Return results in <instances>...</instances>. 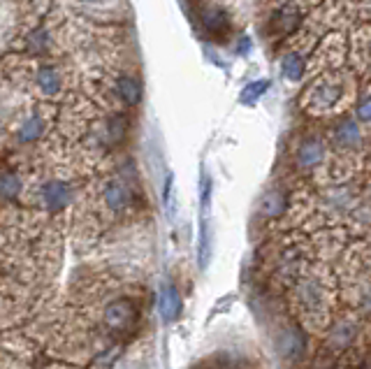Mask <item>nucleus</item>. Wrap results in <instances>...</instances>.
Wrapping results in <instances>:
<instances>
[{
    "label": "nucleus",
    "mask_w": 371,
    "mask_h": 369,
    "mask_svg": "<svg viewBox=\"0 0 371 369\" xmlns=\"http://www.w3.org/2000/svg\"><path fill=\"white\" fill-rule=\"evenodd\" d=\"M290 212V195L283 188H269L260 200V214L269 221H279Z\"/></svg>",
    "instance_id": "7"
},
{
    "label": "nucleus",
    "mask_w": 371,
    "mask_h": 369,
    "mask_svg": "<svg viewBox=\"0 0 371 369\" xmlns=\"http://www.w3.org/2000/svg\"><path fill=\"white\" fill-rule=\"evenodd\" d=\"M105 133H107V140L109 142L119 144L123 137H126V133H128V119L123 117V114H114V117L107 121Z\"/></svg>",
    "instance_id": "19"
},
{
    "label": "nucleus",
    "mask_w": 371,
    "mask_h": 369,
    "mask_svg": "<svg viewBox=\"0 0 371 369\" xmlns=\"http://www.w3.org/2000/svg\"><path fill=\"white\" fill-rule=\"evenodd\" d=\"M160 316H163V321L172 323L177 321V318L181 316V311H184V300H181V293L179 288L174 284H167L163 288V293H160Z\"/></svg>",
    "instance_id": "10"
},
{
    "label": "nucleus",
    "mask_w": 371,
    "mask_h": 369,
    "mask_svg": "<svg viewBox=\"0 0 371 369\" xmlns=\"http://www.w3.org/2000/svg\"><path fill=\"white\" fill-rule=\"evenodd\" d=\"M35 84H38V89L45 93V96H56V93L61 91L63 82L56 68H52V65H42L38 70V75H35Z\"/></svg>",
    "instance_id": "14"
},
{
    "label": "nucleus",
    "mask_w": 371,
    "mask_h": 369,
    "mask_svg": "<svg viewBox=\"0 0 371 369\" xmlns=\"http://www.w3.org/2000/svg\"><path fill=\"white\" fill-rule=\"evenodd\" d=\"M116 93L126 105L135 107L142 103V82L133 75H121L116 79Z\"/></svg>",
    "instance_id": "12"
},
{
    "label": "nucleus",
    "mask_w": 371,
    "mask_h": 369,
    "mask_svg": "<svg viewBox=\"0 0 371 369\" xmlns=\"http://www.w3.org/2000/svg\"><path fill=\"white\" fill-rule=\"evenodd\" d=\"M355 112H358V119H360L362 123H371V98L362 100Z\"/></svg>",
    "instance_id": "22"
},
{
    "label": "nucleus",
    "mask_w": 371,
    "mask_h": 369,
    "mask_svg": "<svg viewBox=\"0 0 371 369\" xmlns=\"http://www.w3.org/2000/svg\"><path fill=\"white\" fill-rule=\"evenodd\" d=\"M304 274H307V253H304L300 244H286L279 251V256H276L274 265L276 281L286 288H295Z\"/></svg>",
    "instance_id": "3"
},
{
    "label": "nucleus",
    "mask_w": 371,
    "mask_h": 369,
    "mask_svg": "<svg viewBox=\"0 0 371 369\" xmlns=\"http://www.w3.org/2000/svg\"><path fill=\"white\" fill-rule=\"evenodd\" d=\"M281 72H283V77L290 79V82H300V79L304 77V72H307V63H304L300 54L290 52L281 59Z\"/></svg>",
    "instance_id": "17"
},
{
    "label": "nucleus",
    "mask_w": 371,
    "mask_h": 369,
    "mask_svg": "<svg viewBox=\"0 0 371 369\" xmlns=\"http://www.w3.org/2000/svg\"><path fill=\"white\" fill-rule=\"evenodd\" d=\"M269 89V82L267 79H256V82H251L249 86H244L242 91V103L244 105H256L260 98L265 96Z\"/></svg>",
    "instance_id": "20"
},
{
    "label": "nucleus",
    "mask_w": 371,
    "mask_h": 369,
    "mask_svg": "<svg viewBox=\"0 0 371 369\" xmlns=\"http://www.w3.org/2000/svg\"><path fill=\"white\" fill-rule=\"evenodd\" d=\"M293 291H295V302L314 321H320L330 311V293H327V286L318 277L304 274Z\"/></svg>",
    "instance_id": "1"
},
{
    "label": "nucleus",
    "mask_w": 371,
    "mask_h": 369,
    "mask_svg": "<svg viewBox=\"0 0 371 369\" xmlns=\"http://www.w3.org/2000/svg\"><path fill=\"white\" fill-rule=\"evenodd\" d=\"M323 161H325V144L316 140V137L304 140L295 151V165H297V170H302V172H311V170L320 168Z\"/></svg>",
    "instance_id": "6"
},
{
    "label": "nucleus",
    "mask_w": 371,
    "mask_h": 369,
    "mask_svg": "<svg viewBox=\"0 0 371 369\" xmlns=\"http://www.w3.org/2000/svg\"><path fill=\"white\" fill-rule=\"evenodd\" d=\"M21 193V179L17 172L0 170V200H14Z\"/></svg>",
    "instance_id": "18"
},
{
    "label": "nucleus",
    "mask_w": 371,
    "mask_h": 369,
    "mask_svg": "<svg viewBox=\"0 0 371 369\" xmlns=\"http://www.w3.org/2000/svg\"><path fill=\"white\" fill-rule=\"evenodd\" d=\"M339 100H341V89H339V86L320 84L318 89L314 91V96H311V107L318 110V112H325V110H332Z\"/></svg>",
    "instance_id": "13"
},
{
    "label": "nucleus",
    "mask_w": 371,
    "mask_h": 369,
    "mask_svg": "<svg viewBox=\"0 0 371 369\" xmlns=\"http://www.w3.org/2000/svg\"><path fill=\"white\" fill-rule=\"evenodd\" d=\"M42 135H45V119L38 117V114L28 117V119L19 126V130H17V140H19L21 144L38 142Z\"/></svg>",
    "instance_id": "15"
},
{
    "label": "nucleus",
    "mask_w": 371,
    "mask_h": 369,
    "mask_svg": "<svg viewBox=\"0 0 371 369\" xmlns=\"http://www.w3.org/2000/svg\"><path fill=\"white\" fill-rule=\"evenodd\" d=\"M355 300H358L360 309L365 311L367 316H371V281H365V284L358 286V293H355Z\"/></svg>",
    "instance_id": "21"
},
{
    "label": "nucleus",
    "mask_w": 371,
    "mask_h": 369,
    "mask_svg": "<svg viewBox=\"0 0 371 369\" xmlns=\"http://www.w3.org/2000/svg\"><path fill=\"white\" fill-rule=\"evenodd\" d=\"M334 144L341 149H355L362 144V133L360 126L351 119L341 121L337 128H334Z\"/></svg>",
    "instance_id": "11"
},
{
    "label": "nucleus",
    "mask_w": 371,
    "mask_h": 369,
    "mask_svg": "<svg viewBox=\"0 0 371 369\" xmlns=\"http://www.w3.org/2000/svg\"><path fill=\"white\" fill-rule=\"evenodd\" d=\"M358 339H360V325H358V321H353V318L339 316V318H332V321L327 323L325 344L332 353L353 351L355 344H358Z\"/></svg>",
    "instance_id": "4"
},
{
    "label": "nucleus",
    "mask_w": 371,
    "mask_h": 369,
    "mask_svg": "<svg viewBox=\"0 0 371 369\" xmlns=\"http://www.w3.org/2000/svg\"><path fill=\"white\" fill-rule=\"evenodd\" d=\"M103 318H105V323L112 330L123 332V330L133 328V323H135V318H137V307L130 300H126V298L114 300V302H109V305L105 307Z\"/></svg>",
    "instance_id": "5"
},
{
    "label": "nucleus",
    "mask_w": 371,
    "mask_h": 369,
    "mask_svg": "<svg viewBox=\"0 0 371 369\" xmlns=\"http://www.w3.org/2000/svg\"><path fill=\"white\" fill-rule=\"evenodd\" d=\"M202 26L207 28V33L221 35L230 28L228 14H225L223 10H218V7H207V10L202 12Z\"/></svg>",
    "instance_id": "16"
},
{
    "label": "nucleus",
    "mask_w": 371,
    "mask_h": 369,
    "mask_svg": "<svg viewBox=\"0 0 371 369\" xmlns=\"http://www.w3.org/2000/svg\"><path fill=\"white\" fill-rule=\"evenodd\" d=\"M325 369H344V367H339V365H327Z\"/></svg>",
    "instance_id": "25"
},
{
    "label": "nucleus",
    "mask_w": 371,
    "mask_h": 369,
    "mask_svg": "<svg viewBox=\"0 0 371 369\" xmlns=\"http://www.w3.org/2000/svg\"><path fill=\"white\" fill-rule=\"evenodd\" d=\"M77 3L86 7H105V5H112L114 0H77Z\"/></svg>",
    "instance_id": "23"
},
{
    "label": "nucleus",
    "mask_w": 371,
    "mask_h": 369,
    "mask_svg": "<svg viewBox=\"0 0 371 369\" xmlns=\"http://www.w3.org/2000/svg\"><path fill=\"white\" fill-rule=\"evenodd\" d=\"M103 198H105V205L112 209V212H123V209H128L130 202H133V193H130L128 184H123L121 179H112V182L105 186Z\"/></svg>",
    "instance_id": "9"
},
{
    "label": "nucleus",
    "mask_w": 371,
    "mask_h": 369,
    "mask_svg": "<svg viewBox=\"0 0 371 369\" xmlns=\"http://www.w3.org/2000/svg\"><path fill=\"white\" fill-rule=\"evenodd\" d=\"M42 202H45V207L52 209V212H61L63 207H68L72 202L70 184L61 182V179L47 182L45 186H42Z\"/></svg>",
    "instance_id": "8"
},
{
    "label": "nucleus",
    "mask_w": 371,
    "mask_h": 369,
    "mask_svg": "<svg viewBox=\"0 0 371 369\" xmlns=\"http://www.w3.org/2000/svg\"><path fill=\"white\" fill-rule=\"evenodd\" d=\"M276 353L290 365H300L309 356V335L297 321L283 323L276 330Z\"/></svg>",
    "instance_id": "2"
},
{
    "label": "nucleus",
    "mask_w": 371,
    "mask_h": 369,
    "mask_svg": "<svg viewBox=\"0 0 371 369\" xmlns=\"http://www.w3.org/2000/svg\"><path fill=\"white\" fill-rule=\"evenodd\" d=\"M249 49H251V40L249 38H242V40H239V52H249Z\"/></svg>",
    "instance_id": "24"
}]
</instances>
